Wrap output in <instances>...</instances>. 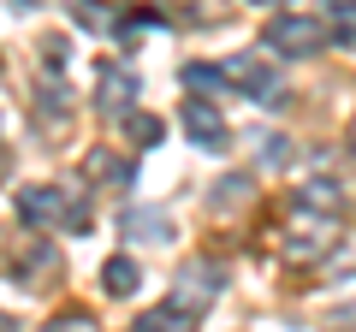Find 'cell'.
Here are the masks:
<instances>
[{
	"mask_svg": "<svg viewBox=\"0 0 356 332\" xmlns=\"http://www.w3.org/2000/svg\"><path fill=\"white\" fill-rule=\"evenodd\" d=\"M321 42H327V24L321 18H303V13H285L267 24V48L285 53V60H303V53H315Z\"/></svg>",
	"mask_w": 356,
	"mask_h": 332,
	"instance_id": "obj_1",
	"label": "cell"
},
{
	"mask_svg": "<svg viewBox=\"0 0 356 332\" xmlns=\"http://www.w3.org/2000/svg\"><path fill=\"white\" fill-rule=\"evenodd\" d=\"M327 13L332 18H356V0H327Z\"/></svg>",
	"mask_w": 356,
	"mask_h": 332,
	"instance_id": "obj_13",
	"label": "cell"
},
{
	"mask_svg": "<svg viewBox=\"0 0 356 332\" xmlns=\"http://www.w3.org/2000/svg\"><path fill=\"white\" fill-rule=\"evenodd\" d=\"M250 6H280V0H250Z\"/></svg>",
	"mask_w": 356,
	"mask_h": 332,
	"instance_id": "obj_14",
	"label": "cell"
},
{
	"mask_svg": "<svg viewBox=\"0 0 356 332\" xmlns=\"http://www.w3.org/2000/svg\"><path fill=\"white\" fill-rule=\"evenodd\" d=\"M18 208H24L30 226H60V219L72 231L83 226V208H77L65 190H54V184H30V190H18Z\"/></svg>",
	"mask_w": 356,
	"mask_h": 332,
	"instance_id": "obj_2",
	"label": "cell"
},
{
	"mask_svg": "<svg viewBox=\"0 0 356 332\" xmlns=\"http://www.w3.org/2000/svg\"><path fill=\"white\" fill-rule=\"evenodd\" d=\"M89 179H107V184H131V160H119L113 149H89Z\"/></svg>",
	"mask_w": 356,
	"mask_h": 332,
	"instance_id": "obj_9",
	"label": "cell"
},
{
	"mask_svg": "<svg viewBox=\"0 0 356 332\" xmlns=\"http://www.w3.org/2000/svg\"><path fill=\"white\" fill-rule=\"evenodd\" d=\"M184 131H191V142L208 149V154L226 149V119H220L214 95H191V101H184Z\"/></svg>",
	"mask_w": 356,
	"mask_h": 332,
	"instance_id": "obj_3",
	"label": "cell"
},
{
	"mask_svg": "<svg viewBox=\"0 0 356 332\" xmlns=\"http://www.w3.org/2000/svg\"><path fill=\"white\" fill-rule=\"evenodd\" d=\"M232 83H238L250 101H267V107L280 101V72L267 60H255V53H238V60H232Z\"/></svg>",
	"mask_w": 356,
	"mask_h": 332,
	"instance_id": "obj_4",
	"label": "cell"
},
{
	"mask_svg": "<svg viewBox=\"0 0 356 332\" xmlns=\"http://www.w3.org/2000/svg\"><path fill=\"white\" fill-rule=\"evenodd\" d=\"M131 137H137L143 149H154V142H161V119L154 113H131Z\"/></svg>",
	"mask_w": 356,
	"mask_h": 332,
	"instance_id": "obj_12",
	"label": "cell"
},
{
	"mask_svg": "<svg viewBox=\"0 0 356 332\" xmlns=\"http://www.w3.org/2000/svg\"><path fill=\"white\" fill-rule=\"evenodd\" d=\"M143 30H161V13H131L125 24H119V48H137Z\"/></svg>",
	"mask_w": 356,
	"mask_h": 332,
	"instance_id": "obj_11",
	"label": "cell"
},
{
	"mask_svg": "<svg viewBox=\"0 0 356 332\" xmlns=\"http://www.w3.org/2000/svg\"><path fill=\"white\" fill-rule=\"evenodd\" d=\"M297 208H339V184H327V179H309L303 190H297Z\"/></svg>",
	"mask_w": 356,
	"mask_h": 332,
	"instance_id": "obj_10",
	"label": "cell"
},
{
	"mask_svg": "<svg viewBox=\"0 0 356 332\" xmlns=\"http://www.w3.org/2000/svg\"><path fill=\"white\" fill-rule=\"evenodd\" d=\"M102 285H107V297H131V291H137V261H131V256H113V261L102 267Z\"/></svg>",
	"mask_w": 356,
	"mask_h": 332,
	"instance_id": "obj_8",
	"label": "cell"
},
{
	"mask_svg": "<svg viewBox=\"0 0 356 332\" xmlns=\"http://www.w3.org/2000/svg\"><path fill=\"white\" fill-rule=\"evenodd\" d=\"M95 83H102V95H95V107H102V113H125L131 95H137V77L119 72V65H102V72H95Z\"/></svg>",
	"mask_w": 356,
	"mask_h": 332,
	"instance_id": "obj_5",
	"label": "cell"
},
{
	"mask_svg": "<svg viewBox=\"0 0 356 332\" xmlns=\"http://www.w3.org/2000/svg\"><path fill=\"white\" fill-rule=\"evenodd\" d=\"M24 6H36V0H24Z\"/></svg>",
	"mask_w": 356,
	"mask_h": 332,
	"instance_id": "obj_15",
	"label": "cell"
},
{
	"mask_svg": "<svg viewBox=\"0 0 356 332\" xmlns=\"http://www.w3.org/2000/svg\"><path fill=\"white\" fill-rule=\"evenodd\" d=\"M119 226H125L131 243H137V238L161 243V238H166V214H161V208H125V214H119Z\"/></svg>",
	"mask_w": 356,
	"mask_h": 332,
	"instance_id": "obj_6",
	"label": "cell"
},
{
	"mask_svg": "<svg viewBox=\"0 0 356 332\" xmlns=\"http://www.w3.org/2000/svg\"><path fill=\"white\" fill-rule=\"evenodd\" d=\"M178 77H184V90H196V95H220L232 83V65H202L196 60V65H184Z\"/></svg>",
	"mask_w": 356,
	"mask_h": 332,
	"instance_id": "obj_7",
	"label": "cell"
}]
</instances>
